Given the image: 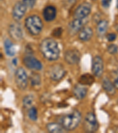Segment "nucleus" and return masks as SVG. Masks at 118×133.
I'll list each match as a JSON object with an SVG mask.
<instances>
[{"label":"nucleus","instance_id":"19","mask_svg":"<svg viewBox=\"0 0 118 133\" xmlns=\"http://www.w3.org/2000/svg\"><path fill=\"white\" fill-rule=\"evenodd\" d=\"M94 82L93 76L89 74H85L81 75L79 79V83L84 86L91 85Z\"/></svg>","mask_w":118,"mask_h":133},{"label":"nucleus","instance_id":"27","mask_svg":"<svg viewBox=\"0 0 118 133\" xmlns=\"http://www.w3.org/2000/svg\"><path fill=\"white\" fill-rule=\"evenodd\" d=\"M37 0H23V2L29 8H33L36 3Z\"/></svg>","mask_w":118,"mask_h":133},{"label":"nucleus","instance_id":"18","mask_svg":"<svg viewBox=\"0 0 118 133\" xmlns=\"http://www.w3.org/2000/svg\"><path fill=\"white\" fill-rule=\"evenodd\" d=\"M102 86L103 89L109 95H114L116 92V88L114 84L110 82V79L107 77H105L102 81Z\"/></svg>","mask_w":118,"mask_h":133},{"label":"nucleus","instance_id":"22","mask_svg":"<svg viewBox=\"0 0 118 133\" xmlns=\"http://www.w3.org/2000/svg\"><path fill=\"white\" fill-rule=\"evenodd\" d=\"M31 85L33 87H36L40 86L41 84V76L40 75L36 72H32L30 76Z\"/></svg>","mask_w":118,"mask_h":133},{"label":"nucleus","instance_id":"10","mask_svg":"<svg viewBox=\"0 0 118 133\" xmlns=\"http://www.w3.org/2000/svg\"><path fill=\"white\" fill-rule=\"evenodd\" d=\"M27 7L23 1H18L14 4L12 10V16L16 21L21 20L27 11Z\"/></svg>","mask_w":118,"mask_h":133},{"label":"nucleus","instance_id":"17","mask_svg":"<svg viewBox=\"0 0 118 133\" xmlns=\"http://www.w3.org/2000/svg\"><path fill=\"white\" fill-rule=\"evenodd\" d=\"M73 93L76 99H83L87 95V89L84 85L79 83L74 86L73 89Z\"/></svg>","mask_w":118,"mask_h":133},{"label":"nucleus","instance_id":"21","mask_svg":"<svg viewBox=\"0 0 118 133\" xmlns=\"http://www.w3.org/2000/svg\"><path fill=\"white\" fill-rule=\"evenodd\" d=\"M46 128L47 131L51 133L63 132L64 130L61 124H58L56 123H50L47 124Z\"/></svg>","mask_w":118,"mask_h":133},{"label":"nucleus","instance_id":"31","mask_svg":"<svg viewBox=\"0 0 118 133\" xmlns=\"http://www.w3.org/2000/svg\"><path fill=\"white\" fill-rule=\"evenodd\" d=\"M113 73H114L115 76H117V78H118V69H117L116 70H115V71L113 72Z\"/></svg>","mask_w":118,"mask_h":133},{"label":"nucleus","instance_id":"14","mask_svg":"<svg viewBox=\"0 0 118 133\" xmlns=\"http://www.w3.org/2000/svg\"><path fill=\"white\" fill-rule=\"evenodd\" d=\"M43 16L44 20L47 22L53 21L57 16L56 8L53 5L47 6L44 8Z\"/></svg>","mask_w":118,"mask_h":133},{"label":"nucleus","instance_id":"29","mask_svg":"<svg viewBox=\"0 0 118 133\" xmlns=\"http://www.w3.org/2000/svg\"><path fill=\"white\" fill-rule=\"evenodd\" d=\"M112 0H102L101 4L103 7L108 8L110 6V4Z\"/></svg>","mask_w":118,"mask_h":133},{"label":"nucleus","instance_id":"34","mask_svg":"<svg viewBox=\"0 0 118 133\" xmlns=\"http://www.w3.org/2000/svg\"><path fill=\"white\" fill-rule=\"evenodd\" d=\"M92 1H96V0H92Z\"/></svg>","mask_w":118,"mask_h":133},{"label":"nucleus","instance_id":"15","mask_svg":"<svg viewBox=\"0 0 118 133\" xmlns=\"http://www.w3.org/2000/svg\"><path fill=\"white\" fill-rule=\"evenodd\" d=\"M93 36V31L90 27H84L78 34L79 39L81 42H88Z\"/></svg>","mask_w":118,"mask_h":133},{"label":"nucleus","instance_id":"2","mask_svg":"<svg viewBox=\"0 0 118 133\" xmlns=\"http://www.w3.org/2000/svg\"><path fill=\"white\" fill-rule=\"evenodd\" d=\"M81 119V115L80 112L74 109L62 117L61 124L65 130L72 131L78 127Z\"/></svg>","mask_w":118,"mask_h":133},{"label":"nucleus","instance_id":"24","mask_svg":"<svg viewBox=\"0 0 118 133\" xmlns=\"http://www.w3.org/2000/svg\"><path fill=\"white\" fill-rule=\"evenodd\" d=\"M28 116L29 118L32 121H36L37 119V111L35 107H32L29 109V112H28Z\"/></svg>","mask_w":118,"mask_h":133},{"label":"nucleus","instance_id":"33","mask_svg":"<svg viewBox=\"0 0 118 133\" xmlns=\"http://www.w3.org/2000/svg\"><path fill=\"white\" fill-rule=\"evenodd\" d=\"M116 7L118 9V0H117V3H116Z\"/></svg>","mask_w":118,"mask_h":133},{"label":"nucleus","instance_id":"12","mask_svg":"<svg viewBox=\"0 0 118 133\" xmlns=\"http://www.w3.org/2000/svg\"><path fill=\"white\" fill-rule=\"evenodd\" d=\"M23 63L30 70H40L42 69L43 65L40 61L31 55H28L23 58Z\"/></svg>","mask_w":118,"mask_h":133},{"label":"nucleus","instance_id":"13","mask_svg":"<svg viewBox=\"0 0 118 133\" xmlns=\"http://www.w3.org/2000/svg\"><path fill=\"white\" fill-rule=\"evenodd\" d=\"M17 22L10 24L8 28V33L12 39L16 41H20L23 37V30L21 25Z\"/></svg>","mask_w":118,"mask_h":133},{"label":"nucleus","instance_id":"26","mask_svg":"<svg viewBox=\"0 0 118 133\" xmlns=\"http://www.w3.org/2000/svg\"><path fill=\"white\" fill-rule=\"evenodd\" d=\"M63 33V29L61 27H57L53 30L52 32V35L53 37H60Z\"/></svg>","mask_w":118,"mask_h":133},{"label":"nucleus","instance_id":"11","mask_svg":"<svg viewBox=\"0 0 118 133\" xmlns=\"http://www.w3.org/2000/svg\"><path fill=\"white\" fill-rule=\"evenodd\" d=\"M92 71L94 76L100 78L104 72L103 61L100 56H96L92 59Z\"/></svg>","mask_w":118,"mask_h":133},{"label":"nucleus","instance_id":"16","mask_svg":"<svg viewBox=\"0 0 118 133\" xmlns=\"http://www.w3.org/2000/svg\"><path fill=\"white\" fill-rule=\"evenodd\" d=\"M109 27L108 21L102 20L99 21L96 25V34L99 38H102L106 35Z\"/></svg>","mask_w":118,"mask_h":133},{"label":"nucleus","instance_id":"25","mask_svg":"<svg viewBox=\"0 0 118 133\" xmlns=\"http://www.w3.org/2000/svg\"><path fill=\"white\" fill-rule=\"evenodd\" d=\"M107 50L110 55H115L118 52V46L115 44H110L107 48Z\"/></svg>","mask_w":118,"mask_h":133},{"label":"nucleus","instance_id":"28","mask_svg":"<svg viewBox=\"0 0 118 133\" xmlns=\"http://www.w3.org/2000/svg\"><path fill=\"white\" fill-rule=\"evenodd\" d=\"M117 38V35L115 33H110L106 35V38L109 42H113L116 40Z\"/></svg>","mask_w":118,"mask_h":133},{"label":"nucleus","instance_id":"3","mask_svg":"<svg viewBox=\"0 0 118 133\" xmlns=\"http://www.w3.org/2000/svg\"><path fill=\"white\" fill-rule=\"evenodd\" d=\"M25 27L31 35L38 36L42 31L43 23L40 17L37 15H32L25 19Z\"/></svg>","mask_w":118,"mask_h":133},{"label":"nucleus","instance_id":"30","mask_svg":"<svg viewBox=\"0 0 118 133\" xmlns=\"http://www.w3.org/2000/svg\"><path fill=\"white\" fill-rule=\"evenodd\" d=\"M113 84H114V86L116 88V89H118V78L115 79L114 82H113Z\"/></svg>","mask_w":118,"mask_h":133},{"label":"nucleus","instance_id":"23","mask_svg":"<svg viewBox=\"0 0 118 133\" xmlns=\"http://www.w3.org/2000/svg\"><path fill=\"white\" fill-rule=\"evenodd\" d=\"M34 101V97L33 95H29L25 96L24 98H23V106L26 109H30L31 107L32 104H33Z\"/></svg>","mask_w":118,"mask_h":133},{"label":"nucleus","instance_id":"6","mask_svg":"<svg viewBox=\"0 0 118 133\" xmlns=\"http://www.w3.org/2000/svg\"><path fill=\"white\" fill-rule=\"evenodd\" d=\"M92 4L89 2H83L75 10L73 17L76 19H85L89 16L92 11Z\"/></svg>","mask_w":118,"mask_h":133},{"label":"nucleus","instance_id":"7","mask_svg":"<svg viewBox=\"0 0 118 133\" xmlns=\"http://www.w3.org/2000/svg\"><path fill=\"white\" fill-rule=\"evenodd\" d=\"M66 74L64 66L60 63H56L51 66L49 70V76L51 79L54 81H59L63 79Z\"/></svg>","mask_w":118,"mask_h":133},{"label":"nucleus","instance_id":"4","mask_svg":"<svg viewBox=\"0 0 118 133\" xmlns=\"http://www.w3.org/2000/svg\"><path fill=\"white\" fill-rule=\"evenodd\" d=\"M83 128L86 132H94L98 130L99 123L93 112H88L84 118Z\"/></svg>","mask_w":118,"mask_h":133},{"label":"nucleus","instance_id":"8","mask_svg":"<svg viewBox=\"0 0 118 133\" xmlns=\"http://www.w3.org/2000/svg\"><path fill=\"white\" fill-rule=\"evenodd\" d=\"M64 59L69 65H76L79 63L81 59V53L77 49H70L64 53Z\"/></svg>","mask_w":118,"mask_h":133},{"label":"nucleus","instance_id":"9","mask_svg":"<svg viewBox=\"0 0 118 133\" xmlns=\"http://www.w3.org/2000/svg\"><path fill=\"white\" fill-rule=\"evenodd\" d=\"M87 23L86 18L85 19H76L74 18L72 21L68 23L67 30L68 33L71 36H74L79 33L83 27H85Z\"/></svg>","mask_w":118,"mask_h":133},{"label":"nucleus","instance_id":"5","mask_svg":"<svg viewBox=\"0 0 118 133\" xmlns=\"http://www.w3.org/2000/svg\"><path fill=\"white\" fill-rule=\"evenodd\" d=\"M15 82L17 87L20 90H24L27 88L29 82V78L26 72L23 68H18L15 72Z\"/></svg>","mask_w":118,"mask_h":133},{"label":"nucleus","instance_id":"32","mask_svg":"<svg viewBox=\"0 0 118 133\" xmlns=\"http://www.w3.org/2000/svg\"><path fill=\"white\" fill-rule=\"evenodd\" d=\"M116 30L118 32V25H117L116 27Z\"/></svg>","mask_w":118,"mask_h":133},{"label":"nucleus","instance_id":"1","mask_svg":"<svg viewBox=\"0 0 118 133\" xmlns=\"http://www.w3.org/2000/svg\"><path fill=\"white\" fill-rule=\"evenodd\" d=\"M39 49L44 58L49 61H55L59 58L60 50L54 38L47 37L43 40L40 44Z\"/></svg>","mask_w":118,"mask_h":133},{"label":"nucleus","instance_id":"20","mask_svg":"<svg viewBox=\"0 0 118 133\" xmlns=\"http://www.w3.org/2000/svg\"><path fill=\"white\" fill-rule=\"evenodd\" d=\"M4 49L5 53L8 56H13L16 54V49L12 42L10 39L7 38L5 40L4 43Z\"/></svg>","mask_w":118,"mask_h":133}]
</instances>
